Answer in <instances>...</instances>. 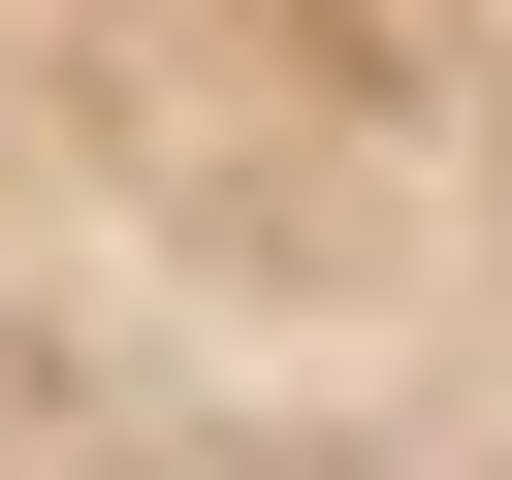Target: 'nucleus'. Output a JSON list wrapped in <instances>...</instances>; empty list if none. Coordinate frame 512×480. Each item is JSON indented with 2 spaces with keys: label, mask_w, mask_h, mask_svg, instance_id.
Instances as JSON below:
<instances>
[{
  "label": "nucleus",
  "mask_w": 512,
  "mask_h": 480,
  "mask_svg": "<svg viewBox=\"0 0 512 480\" xmlns=\"http://www.w3.org/2000/svg\"><path fill=\"white\" fill-rule=\"evenodd\" d=\"M0 480H512V0H0Z\"/></svg>",
  "instance_id": "obj_1"
}]
</instances>
